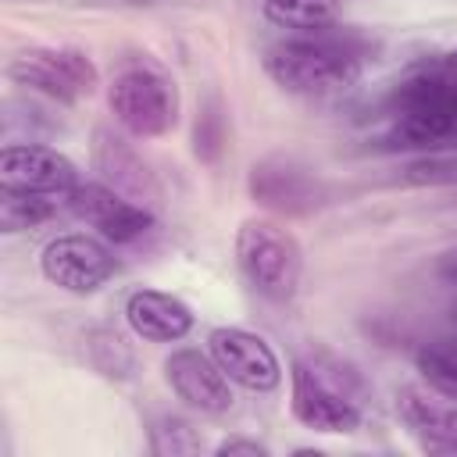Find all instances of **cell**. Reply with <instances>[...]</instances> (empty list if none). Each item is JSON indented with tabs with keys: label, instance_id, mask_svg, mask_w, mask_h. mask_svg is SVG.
Instances as JSON below:
<instances>
[{
	"label": "cell",
	"instance_id": "cell-15",
	"mask_svg": "<svg viewBox=\"0 0 457 457\" xmlns=\"http://www.w3.org/2000/svg\"><path fill=\"white\" fill-rule=\"evenodd\" d=\"M125 321L146 343H179L193 328V311L175 293H164V289H136L125 300Z\"/></svg>",
	"mask_w": 457,
	"mask_h": 457
},
{
	"label": "cell",
	"instance_id": "cell-19",
	"mask_svg": "<svg viewBox=\"0 0 457 457\" xmlns=\"http://www.w3.org/2000/svg\"><path fill=\"white\" fill-rule=\"evenodd\" d=\"M200 446H204L200 436L182 418H161L154 425V436H150L154 453H196Z\"/></svg>",
	"mask_w": 457,
	"mask_h": 457
},
{
	"label": "cell",
	"instance_id": "cell-23",
	"mask_svg": "<svg viewBox=\"0 0 457 457\" xmlns=\"http://www.w3.org/2000/svg\"><path fill=\"white\" fill-rule=\"evenodd\" d=\"M125 4H132V7H150V4H157V0H125Z\"/></svg>",
	"mask_w": 457,
	"mask_h": 457
},
{
	"label": "cell",
	"instance_id": "cell-4",
	"mask_svg": "<svg viewBox=\"0 0 457 457\" xmlns=\"http://www.w3.org/2000/svg\"><path fill=\"white\" fill-rule=\"evenodd\" d=\"M389 114L400 146H436L457 136V79L443 68L403 79L389 96Z\"/></svg>",
	"mask_w": 457,
	"mask_h": 457
},
{
	"label": "cell",
	"instance_id": "cell-22",
	"mask_svg": "<svg viewBox=\"0 0 457 457\" xmlns=\"http://www.w3.org/2000/svg\"><path fill=\"white\" fill-rule=\"evenodd\" d=\"M439 68H443V71H450V75L457 79V50H450V54L439 61Z\"/></svg>",
	"mask_w": 457,
	"mask_h": 457
},
{
	"label": "cell",
	"instance_id": "cell-13",
	"mask_svg": "<svg viewBox=\"0 0 457 457\" xmlns=\"http://www.w3.org/2000/svg\"><path fill=\"white\" fill-rule=\"evenodd\" d=\"M164 378L171 393L200 414H225L232 407V382L211 353H200L193 346L171 350V357L164 361Z\"/></svg>",
	"mask_w": 457,
	"mask_h": 457
},
{
	"label": "cell",
	"instance_id": "cell-21",
	"mask_svg": "<svg viewBox=\"0 0 457 457\" xmlns=\"http://www.w3.org/2000/svg\"><path fill=\"white\" fill-rule=\"evenodd\" d=\"M214 453H218V457H236V453L264 457V453H268V446H264V443H257V439H239V436H232V439L218 443V450H214Z\"/></svg>",
	"mask_w": 457,
	"mask_h": 457
},
{
	"label": "cell",
	"instance_id": "cell-7",
	"mask_svg": "<svg viewBox=\"0 0 457 457\" xmlns=\"http://www.w3.org/2000/svg\"><path fill=\"white\" fill-rule=\"evenodd\" d=\"M39 271L50 286L75 293V296H89L100 286H107L118 271V257L107 246L104 236H89V232H64L57 239H50L39 253Z\"/></svg>",
	"mask_w": 457,
	"mask_h": 457
},
{
	"label": "cell",
	"instance_id": "cell-20",
	"mask_svg": "<svg viewBox=\"0 0 457 457\" xmlns=\"http://www.w3.org/2000/svg\"><path fill=\"white\" fill-rule=\"evenodd\" d=\"M414 182H443V179H457V161H443V157H432V161H418L407 168Z\"/></svg>",
	"mask_w": 457,
	"mask_h": 457
},
{
	"label": "cell",
	"instance_id": "cell-8",
	"mask_svg": "<svg viewBox=\"0 0 457 457\" xmlns=\"http://www.w3.org/2000/svg\"><path fill=\"white\" fill-rule=\"evenodd\" d=\"M68 211L82 218L89 228H96V236L118 246L139 243L154 232V211L111 189L107 182H79L68 193Z\"/></svg>",
	"mask_w": 457,
	"mask_h": 457
},
{
	"label": "cell",
	"instance_id": "cell-10",
	"mask_svg": "<svg viewBox=\"0 0 457 457\" xmlns=\"http://www.w3.org/2000/svg\"><path fill=\"white\" fill-rule=\"evenodd\" d=\"M396 414L421 450L457 453V393L428 378L407 382L396 389Z\"/></svg>",
	"mask_w": 457,
	"mask_h": 457
},
{
	"label": "cell",
	"instance_id": "cell-6",
	"mask_svg": "<svg viewBox=\"0 0 457 457\" xmlns=\"http://www.w3.org/2000/svg\"><path fill=\"white\" fill-rule=\"evenodd\" d=\"M7 75L32 89V93H43L50 100H61V104H75L82 96H93L96 86H100V71L93 64V57L79 46H29L21 50L18 57H11L7 64Z\"/></svg>",
	"mask_w": 457,
	"mask_h": 457
},
{
	"label": "cell",
	"instance_id": "cell-2",
	"mask_svg": "<svg viewBox=\"0 0 457 457\" xmlns=\"http://www.w3.org/2000/svg\"><path fill=\"white\" fill-rule=\"evenodd\" d=\"M289 411L311 432H357L364 418L357 400V375L328 357H300L289 375Z\"/></svg>",
	"mask_w": 457,
	"mask_h": 457
},
{
	"label": "cell",
	"instance_id": "cell-9",
	"mask_svg": "<svg viewBox=\"0 0 457 457\" xmlns=\"http://www.w3.org/2000/svg\"><path fill=\"white\" fill-rule=\"evenodd\" d=\"M207 350L218 361V368L228 375L232 386L246 393H271L282 382V364L264 336L239 328V325H218L207 336Z\"/></svg>",
	"mask_w": 457,
	"mask_h": 457
},
{
	"label": "cell",
	"instance_id": "cell-17",
	"mask_svg": "<svg viewBox=\"0 0 457 457\" xmlns=\"http://www.w3.org/2000/svg\"><path fill=\"white\" fill-rule=\"evenodd\" d=\"M264 18L293 32H321L336 21V0H264Z\"/></svg>",
	"mask_w": 457,
	"mask_h": 457
},
{
	"label": "cell",
	"instance_id": "cell-16",
	"mask_svg": "<svg viewBox=\"0 0 457 457\" xmlns=\"http://www.w3.org/2000/svg\"><path fill=\"white\" fill-rule=\"evenodd\" d=\"M61 207H68V196L57 193H25V189H4L0 186V228L4 232H25L43 221H50Z\"/></svg>",
	"mask_w": 457,
	"mask_h": 457
},
{
	"label": "cell",
	"instance_id": "cell-3",
	"mask_svg": "<svg viewBox=\"0 0 457 457\" xmlns=\"http://www.w3.org/2000/svg\"><path fill=\"white\" fill-rule=\"evenodd\" d=\"M236 264L253 293H261L271 303H286L300 286L303 250L282 221L246 218L236 232Z\"/></svg>",
	"mask_w": 457,
	"mask_h": 457
},
{
	"label": "cell",
	"instance_id": "cell-12",
	"mask_svg": "<svg viewBox=\"0 0 457 457\" xmlns=\"http://www.w3.org/2000/svg\"><path fill=\"white\" fill-rule=\"evenodd\" d=\"M79 168L54 146L11 143L0 150V186L25 193H57L68 196L79 186Z\"/></svg>",
	"mask_w": 457,
	"mask_h": 457
},
{
	"label": "cell",
	"instance_id": "cell-11",
	"mask_svg": "<svg viewBox=\"0 0 457 457\" xmlns=\"http://www.w3.org/2000/svg\"><path fill=\"white\" fill-rule=\"evenodd\" d=\"M246 186H250V196L275 214H311L325 200L321 179L307 164L282 154L257 161L246 175Z\"/></svg>",
	"mask_w": 457,
	"mask_h": 457
},
{
	"label": "cell",
	"instance_id": "cell-18",
	"mask_svg": "<svg viewBox=\"0 0 457 457\" xmlns=\"http://www.w3.org/2000/svg\"><path fill=\"white\" fill-rule=\"evenodd\" d=\"M418 368L428 382L457 393V343H436L418 353Z\"/></svg>",
	"mask_w": 457,
	"mask_h": 457
},
{
	"label": "cell",
	"instance_id": "cell-5",
	"mask_svg": "<svg viewBox=\"0 0 457 457\" xmlns=\"http://www.w3.org/2000/svg\"><path fill=\"white\" fill-rule=\"evenodd\" d=\"M107 104H111L114 121L136 139L168 136L179 121L175 79L146 57H136L118 68L114 82L107 89Z\"/></svg>",
	"mask_w": 457,
	"mask_h": 457
},
{
	"label": "cell",
	"instance_id": "cell-1",
	"mask_svg": "<svg viewBox=\"0 0 457 457\" xmlns=\"http://www.w3.org/2000/svg\"><path fill=\"white\" fill-rule=\"evenodd\" d=\"M364 43L353 32H303L296 39H282L264 50V75L300 96H321L350 89L364 71Z\"/></svg>",
	"mask_w": 457,
	"mask_h": 457
},
{
	"label": "cell",
	"instance_id": "cell-14",
	"mask_svg": "<svg viewBox=\"0 0 457 457\" xmlns=\"http://www.w3.org/2000/svg\"><path fill=\"white\" fill-rule=\"evenodd\" d=\"M93 168L100 171V182L125 193L129 200H136L143 207L161 204V182H157L154 168L114 129H96L93 132Z\"/></svg>",
	"mask_w": 457,
	"mask_h": 457
}]
</instances>
